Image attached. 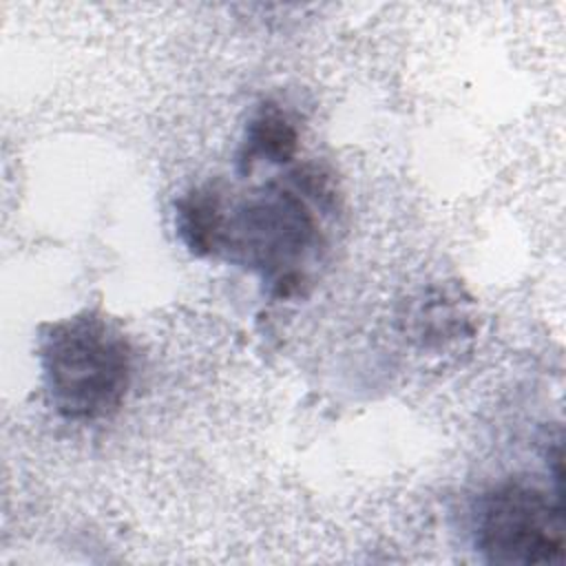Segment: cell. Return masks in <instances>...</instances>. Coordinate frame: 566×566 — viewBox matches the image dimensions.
<instances>
[{
  "mask_svg": "<svg viewBox=\"0 0 566 566\" xmlns=\"http://www.w3.org/2000/svg\"><path fill=\"white\" fill-rule=\"evenodd\" d=\"M226 243L243 263L268 276L279 294L298 290L303 259L318 243V223L294 190L268 186L245 199L228 221Z\"/></svg>",
  "mask_w": 566,
  "mask_h": 566,
  "instance_id": "3957f363",
  "label": "cell"
},
{
  "mask_svg": "<svg viewBox=\"0 0 566 566\" xmlns=\"http://www.w3.org/2000/svg\"><path fill=\"white\" fill-rule=\"evenodd\" d=\"M473 517L475 546L491 564H555L564 555L562 493L506 480L480 495Z\"/></svg>",
  "mask_w": 566,
  "mask_h": 566,
  "instance_id": "7a4b0ae2",
  "label": "cell"
},
{
  "mask_svg": "<svg viewBox=\"0 0 566 566\" xmlns=\"http://www.w3.org/2000/svg\"><path fill=\"white\" fill-rule=\"evenodd\" d=\"M175 226L186 248L199 256L214 254L226 245L228 219L223 214L221 195L210 186L188 190L177 201Z\"/></svg>",
  "mask_w": 566,
  "mask_h": 566,
  "instance_id": "5b68a950",
  "label": "cell"
},
{
  "mask_svg": "<svg viewBox=\"0 0 566 566\" xmlns=\"http://www.w3.org/2000/svg\"><path fill=\"white\" fill-rule=\"evenodd\" d=\"M298 130L290 115L274 102H265L256 108L245 126V135L239 148V168L250 172L254 164H285L296 155Z\"/></svg>",
  "mask_w": 566,
  "mask_h": 566,
  "instance_id": "277c9868",
  "label": "cell"
},
{
  "mask_svg": "<svg viewBox=\"0 0 566 566\" xmlns=\"http://www.w3.org/2000/svg\"><path fill=\"white\" fill-rule=\"evenodd\" d=\"M40 365L49 400L62 418L97 420L124 402L133 356L108 318L82 312L42 329Z\"/></svg>",
  "mask_w": 566,
  "mask_h": 566,
  "instance_id": "6da1fadb",
  "label": "cell"
}]
</instances>
